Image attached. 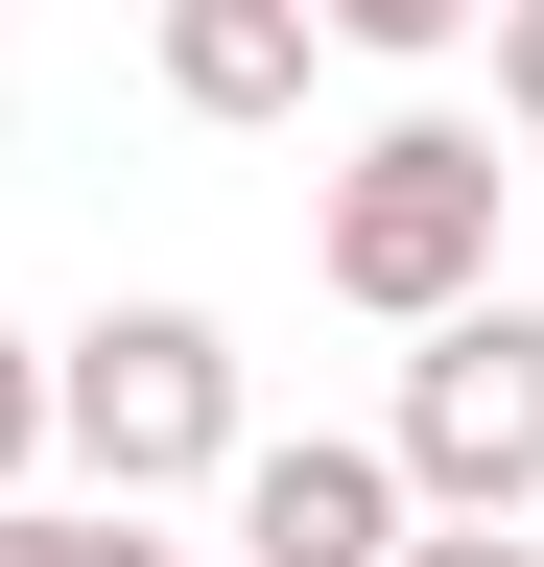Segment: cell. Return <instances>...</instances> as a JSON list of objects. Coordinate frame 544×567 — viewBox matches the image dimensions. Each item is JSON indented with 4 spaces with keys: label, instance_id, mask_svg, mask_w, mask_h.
I'll return each mask as SVG.
<instances>
[{
    "label": "cell",
    "instance_id": "6da1fadb",
    "mask_svg": "<svg viewBox=\"0 0 544 567\" xmlns=\"http://www.w3.org/2000/svg\"><path fill=\"white\" fill-rule=\"evenodd\" d=\"M497 142L473 118H379L356 166H331V213H308V260H331V308H379V331H427L450 284H497Z\"/></svg>",
    "mask_w": 544,
    "mask_h": 567
},
{
    "label": "cell",
    "instance_id": "7a4b0ae2",
    "mask_svg": "<svg viewBox=\"0 0 544 567\" xmlns=\"http://www.w3.org/2000/svg\"><path fill=\"white\" fill-rule=\"evenodd\" d=\"M48 450H72L95 496L237 473V331H214V308H95L72 354H48Z\"/></svg>",
    "mask_w": 544,
    "mask_h": 567
},
{
    "label": "cell",
    "instance_id": "3957f363",
    "mask_svg": "<svg viewBox=\"0 0 544 567\" xmlns=\"http://www.w3.org/2000/svg\"><path fill=\"white\" fill-rule=\"evenodd\" d=\"M402 496H497V520H544V308H497V284H450L427 354H402Z\"/></svg>",
    "mask_w": 544,
    "mask_h": 567
},
{
    "label": "cell",
    "instance_id": "277c9868",
    "mask_svg": "<svg viewBox=\"0 0 544 567\" xmlns=\"http://www.w3.org/2000/svg\"><path fill=\"white\" fill-rule=\"evenodd\" d=\"M427 496H402V450H356V425H308V450H237V544L260 567H379Z\"/></svg>",
    "mask_w": 544,
    "mask_h": 567
},
{
    "label": "cell",
    "instance_id": "5b68a950",
    "mask_svg": "<svg viewBox=\"0 0 544 567\" xmlns=\"http://www.w3.org/2000/svg\"><path fill=\"white\" fill-rule=\"evenodd\" d=\"M308 48H331L308 0H166V95H189V118H285Z\"/></svg>",
    "mask_w": 544,
    "mask_h": 567
},
{
    "label": "cell",
    "instance_id": "8992f818",
    "mask_svg": "<svg viewBox=\"0 0 544 567\" xmlns=\"http://www.w3.org/2000/svg\"><path fill=\"white\" fill-rule=\"evenodd\" d=\"M0 567H189V544H143V496H0Z\"/></svg>",
    "mask_w": 544,
    "mask_h": 567
},
{
    "label": "cell",
    "instance_id": "52a82bcc",
    "mask_svg": "<svg viewBox=\"0 0 544 567\" xmlns=\"http://www.w3.org/2000/svg\"><path fill=\"white\" fill-rule=\"evenodd\" d=\"M331 48H379V71H427V48H473V0H308Z\"/></svg>",
    "mask_w": 544,
    "mask_h": 567
},
{
    "label": "cell",
    "instance_id": "ba28073f",
    "mask_svg": "<svg viewBox=\"0 0 544 567\" xmlns=\"http://www.w3.org/2000/svg\"><path fill=\"white\" fill-rule=\"evenodd\" d=\"M379 567H544V544H521V520H497V496H427V520H402V544H379Z\"/></svg>",
    "mask_w": 544,
    "mask_h": 567
},
{
    "label": "cell",
    "instance_id": "9c48e42d",
    "mask_svg": "<svg viewBox=\"0 0 544 567\" xmlns=\"http://www.w3.org/2000/svg\"><path fill=\"white\" fill-rule=\"evenodd\" d=\"M48 473V331H0V496Z\"/></svg>",
    "mask_w": 544,
    "mask_h": 567
},
{
    "label": "cell",
    "instance_id": "30bf717a",
    "mask_svg": "<svg viewBox=\"0 0 544 567\" xmlns=\"http://www.w3.org/2000/svg\"><path fill=\"white\" fill-rule=\"evenodd\" d=\"M473 24H497V118L544 142V0H473Z\"/></svg>",
    "mask_w": 544,
    "mask_h": 567
}]
</instances>
